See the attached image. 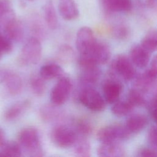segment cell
<instances>
[{
	"mask_svg": "<svg viewBox=\"0 0 157 157\" xmlns=\"http://www.w3.org/2000/svg\"><path fill=\"white\" fill-rule=\"evenodd\" d=\"M156 74H157V55H155L151 62L150 67Z\"/></svg>",
	"mask_w": 157,
	"mask_h": 157,
	"instance_id": "34",
	"label": "cell"
},
{
	"mask_svg": "<svg viewBox=\"0 0 157 157\" xmlns=\"http://www.w3.org/2000/svg\"><path fill=\"white\" fill-rule=\"evenodd\" d=\"M3 55H4L2 54V53L1 52V50H0V59H1V58L3 56Z\"/></svg>",
	"mask_w": 157,
	"mask_h": 157,
	"instance_id": "39",
	"label": "cell"
},
{
	"mask_svg": "<svg viewBox=\"0 0 157 157\" xmlns=\"http://www.w3.org/2000/svg\"><path fill=\"white\" fill-rule=\"evenodd\" d=\"M80 103L88 109L101 112L105 108V101L100 93L91 86H84L78 94Z\"/></svg>",
	"mask_w": 157,
	"mask_h": 157,
	"instance_id": "3",
	"label": "cell"
},
{
	"mask_svg": "<svg viewBox=\"0 0 157 157\" xmlns=\"http://www.w3.org/2000/svg\"><path fill=\"white\" fill-rule=\"evenodd\" d=\"M151 114L154 121L157 124V107L151 109Z\"/></svg>",
	"mask_w": 157,
	"mask_h": 157,
	"instance_id": "38",
	"label": "cell"
},
{
	"mask_svg": "<svg viewBox=\"0 0 157 157\" xmlns=\"http://www.w3.org/2000/svg\"><path fill=\"white\" fill-rule=\"evenodd\" d=\"M77 138L75 130L66 125L57 126L51 132L53 143L62 148H66L74 145Z\"/></svg>",
	"mask_w": 157,
	"mask_h": 157,
	"instance_id": "6",
	"label": "cell"
},
{
	"mask_svg": "<svg viewBox=\"0 0 157 157\" xmlns=\"http://www.w3.org/2000/svg\"><path fill=\"white\" fill-rule=\"evenodd\" d=\"M6 141V134L4 130L0 127V146Z\"/></svg>",
	"mask_w": 157,
	"mask_h": 157,
	"instance_id": "37",
	"label": "cell"
},
{
	"mask_svg": "<svg viewBox=\"0 0 157 157\" xmlns=\"http://www.w3.org/2000/svg\"><path fill=\"white\" fill-rule=\"evenodd\" d=\"M75 131L82 136H86L91 134L92 127L91 124L84 120H78L75 123Z\"/></svg>",
	"mask_w": 157,
	"mask_h": 157,
	"instance_id": "31",
	"label": "cell"
},
{
	"mask_svg": "<svg viewBox=\"0 0 157 157\" xmlns=\"http://www.w3.org/2000/svg\"><path fill=\"white\" fill-rule=\"evenodd\" d=\"M74 151L77 156L89 157L91 155V145L84 137H78L74 144Z\"/></svg>",
	"mask_w": 157,
	"mask_h": 157,
	"instance_id": "24",
	"label": "cell"
},
{
	"mask_svg": "<svg viewBox=\"0 0 157 157\" xmlns=\"http://www.w3.org/2000/svg\"><path fill=\"white\" fill-rule=\"evenodd\" d=\"M44 79L40 75H33L29 80L30 88L33 93L37 96L44 94L46 88V85Z\"/></svg>",
	"mask_w": 157,
	"mask_h": 157,
	"instance_id": "26",
	"label": "cell"
},
{
	"mask_svg": "<svg viewBox=\"0 0 157 157\" xmlns=\"http://www.w3.org/2000/svg\"><path fill=\"white\" fill-rule=\"evenodd\" d=\"M72 88V84L69 77L64 75L58 78L50 92V98L52 104L59 106L64 104L70 96Z\"/></svg>",
	"mask_w": 157,
	"mask_h": 157,
	"instance_id": "4",
	"label": "cell"
},
{
	"mask_svg": "<svg viewBox=\"0 0 157 157\" xmlns=\"http://www.w3.org/2000/svg\"><path fill=\"white\" fill-rule=\"evenodd\" d=\"M146 2L150 8L157 10V0H146Z\"/></svg>",
	"mask_w": 157,
	"mask_h": 157,
	"instance_id": "36",
	"label": "cell"
},
{
	"mask_svg": "<svg viewBox=\"0 0 157 157\" xmlns=\"http://www.w3.org/2000/svg\"><path fill=\"white\" fill-rule=\"evenodd\" d=\"M123 86L121 83L115 80H107L102 88L103 96L105 102L113 104L117 102L122 91Z\"/></svg>",
	"mask_w": 157,
	"mask_h": 157,
	"instance_id": "11",
	"label": "cell"
},
{
	"mask_svg": "<svg viewBox=\"0 0 157 157\" xmlns=\"http://www.w3.org/2000/svg\"><path fill=\"white\" fill-rule=\"evenodd\" d=\"M138 156L143 157L157 156V153L153 150L150 148H142L139 151Z\"/></svg>",
	"mask_w": 157,
	"mask_h": 157,
	"instance_id": "33",
	"label": "cell"
},
{
	"mask_svg": "<svg viewBox=\"0 0 157 157\" xmlns=\"http://www.w3.org/2000/svg\"><path fill=\"white\" fill-rule=\"evenodd\" d=\"M55 105H46L41 107L40 110V117L45 121H50L56 118L58 116V112L54 107Z\"/></svg>",
	"mask_w": 157,
	"mask_h": 157,
	"instance_id": "29",
	"label": "cell"
},
{
	"mask_svg": "<svg viewBox=\"0 0 157 157\" xmlns=\"http://www.w3.org/2000/svg\"><path fill=\"white\" fill-rule=\"evenodd\" d=\"M4 86L11 95L19 94L23 87V82L21 77L13 72H5L2 75V80Z\"/></svg>",
	"mask_w": 157,
	"mask_h": 157,
	"instance_id": "14",
	"label": "cell"
},
{
	"mask_svg": "<svg viewBox=\"0 0 157 157\" xmlns=\"http://www.w3.org/2000/svg\"><path fill=\"white\" fill-rule=\"evenodd\" d=\"M103 9L110 12H128L132 9L131 0H100Z\"/></svg>",
	"mask_w": 157,
	"mask_h": 157,
	"instance_id": "17",
	"label": "cell"
},
{
	"mask_svg": "<svg viewBox=\"0 0 157 157\" xmlns=\"http://www.w3.org/2000/svg\"><path fill=\"white\" fill-rule=\"evenodd\" d=\"M148 120L142 114H134L126 120V127L130 132H139L147 126Z\"/></svg>",
	"mask_w": 157,
	"mask_h": 157,
	"instance_id": "21",
	"label": "cell"
},
{
	"mask_svg": "<svg viewBox=\"0 0 157 157\" xmlns=\"http://www.w3.org/2000/svg\"><path fill=\"white\" fill-rule=\"evenodd\" d=\"M148 140L154 147L157 148V127H151L148 132Z\"/></svg>",
	"mask_w": 157,
	"mask_h": 157,
	"instance_id": "32",
	"label": "cell"
},
{
	"mask_svg": "<svg viewBox=\"0 0 157 157\" xmlns=\"http://www.w3.org/2000/svg\"><path fill=\"white\" fill-rule=\"evenodd\" d=\"M30 102L28 100H25L14 104L6 110L4 113V118L7 121H12L17 119L24 113L29 107Z\"/></svg>",
	"mask_w": 157,
	"mask_h": 157,
	"instance_id": "20",
	"label": "cell"
},
{
	"mask_svg": "<svg viewBox=\"0 0 157 157\" xmlns=\"http://www.w3.org/2000/svg\"><path fill=\"white\" fill-rule=\"evenodd\" d=\"M97 40L96 39L93 31L88 26L80 28L76 36V48L80 54L88 53L94 46Z\"/></svg>",
	"mask_w": 157,
	"mask_h": 157,
	"instance_id": "10",
	"label": "cell"
},
{
	"mask_svg": "<svg viewBox=\"0 0 157 157\" xmlns=\"http://www.w3.org/2000/svg\"><path fill=\"white\" fill-rule=\"evenodd\" d=\"M45 21L50 29H55L58 26V18L52 1H48L43 7Z\"/></svg>",
	"mask_w": 157,
	"mask_h": 157,
	"instance_id": "22",
	"label": "cell"
},
{
	"mask_svg": "<svg viewBox=\"0 0 157 157\" xmlns=\"http://www.w3.org/2000/svg\"><path fill=\"white\" fill-rule=\"evenodd\" d=\"M18 142L28 156L40 157L44 156L38 131L34 128H26L18 134Z\"/></svg>",
	"mask_w": 157,
	"mask_h": 157,
	"instance_id": "1",
	"label": "cell"
},
{
	"mask_svg": "<svg viewBox=\"0 0 157 157\" xmlns=\"http://www.w3.org/2000/svg\"><path fill=\"white\" fill-rule=\"evenodd\" d=\"M140 45L150 53L157 50V30L150 31L142 39Z\"/></svg>",
	"mask_w": 157,
	"mask_h": 157,
	"instance_id": "25",
	"label": "cell"
},
{
	"mask_svg": "<svg viewBox=\"0 0 157 157\" xmlns=\"http://www.w3.org/2000/svg\"><path fill=\"white\" fill-rule=\"evenodd\" d=\"M156 83L157 74L150 68H148L142 74L139 75L136 80V87L141 92L148 90L155 86Z\"/></svg>",
	"mask_w": 157,
	"mask_h": 157,
	"instance_id": "15",
	"label": "cell"
},
{
	"mask_svg": "<svg viewBox=\"0 0 157 157\" xmlns=\"http://www.w3.org/2000/svg\"><path fill=\"white\" fill-rule=\"evenodd\" d=\"M42 55L40 40L36 37H30L22 47L18 57V63L22 66L37 63Z\"/></svg>",
	"mask_w": 157,
	"mask_h": 157,
	"instance_id": "2",
	"label": "cell"
},
{
	"mask_svg": "<svg viewBox=\"0 0 157 157\" xmlns=\"http://www.w3.org/2000/svg\"><path fill=\"white\" fill-rule=\"evenodd\" d=\"M39 75L45 80L59 78L64 75L63 69L59 65L55 63H50L41 66Z\"/></svg>",
	"mask_w": 157,
	"mask_h": 157,
	"instance_id": "19",
	"label": "cell"
},
{
	"mask_svg": "<svg viewBox=\"0 0 157 157\" xmlns=\"http://www.w3.org/2000/svg\"><path fill=\"white\" fill-rule=\"evenodd\" d=\"M157 107V89L155 91L150 101V109Z\"/></svg>",
	"mask_w": 157,
	"mask_h": 157,
	"instance_id": "35",
	"label": "cell"
},
{
	"mask_svg": "<svg viewBox=\"0 0 157 157\" xmlns=\"http://www.w3.org/2000/svg\"><path fill=\"white\" fill-rule=\"evenodd\" d=\"M22 149L18 142L5 141L0 146V156H21Z\"/></svg>",
	"mask_w": 157,
	"mask_h": 157,
	"instance_id": "23",
	"label": "cell"
},
{
	"mask_svg": "<svg viewBox=\"0 0 157 157\" xmlns=\"http://www.w3.org/2000/svg\"><path fill=\"white\" fill-rule=\"evenodd\" d=\"M1 36L7 37L12 42L20 41L24 36V29L22 24L17 18L13 19L7 26Z\"/></svg>",
	"mask_w": 157,
	"mask_h": 157,
	"instance_id": "18",
	"label": "cell"
},
{
	"mask_svg": "<svg viewBox=\"0 0 157 157\" xmlns=\"http://www.w3.org/2000/svg\"><path fill=\"white\" fill-rule=\"evenodd\" d=\"M126 101L133 107L141 105L145 103V99L141 91L137 89H132L129 91Z\"/></svg>",
	"mask_w": 157,
	"mask_h": 157,
	"instance_id": "28",
	"label": "cell"
},
{
	"mask_svg": "<svg viewBox=\"0 0 157 157\" xmlns=\"http://www.w3.org/2000/svg\"><path fill=\"white\" fill-rule=\"evenodd\" d=\"M111 53L109 47L102 42L96 41L91 50L85 54H80L78 59L91 62L96 64H104L108 62Z\"/></svg>",
	"mask_w": 157,
	"mask_h": 157,
	"instance_id": "8",
	"label": "cell"
},
{
	"mask_svg": "<svg viewBox=\"0 0 157 157\" xmlns=\"http://www.w3.org/2000/svg\"><path fill=\"white\" fill-rule=\"evenodd\" d=\"M26 1H33V0H26Z\"/></svg>",
	"mask_w": 157,
	"mask_h": 157,
	"instance_id": "40",
	"label": "cell"
},
{
	"mask_svg": "<svg viewBox=\"0 0 157 157\" xmlns=\"http://www.w3.org/2000/svg\"><path fill=\"white\" fill-rule=\"evenodd\" d=\"M80 68V80L84 86H91L101 76V71L98 64L85 61H78Z\"/></svg>",
	"mask_w": 157,
	"mask_h": 157,
	"instance_id": "9",
	"label": "cell"
},
{
	"mask_svg": "<svg viewBox=\"0 0 157 157\" xmlns=\"http://www.w3.org/2000/svg\"><path fill=\"white\" fill-rule=\"evenodd\" d=\"M130 133L126 126L111 124L100 128L96 136L101 143H112L127 139Z\"/></svg>",
	"mask_w": 157,
	"mask_h": 157,
	"instance_id": "5",
	"label": "cell"
},
{
	"mask_svg": "<svg viewBox=\"0 0 157 157\" xmlns=\"http://www.w3.org/2000/svg\"><path fill=\"white\" fill-rule=\"evenodd\" d=\"M134 107L126 100L123 101H117L113 104L111 110L113 115L118 117L127 115L131 112Z\"/></svg>",
	"mask_w": 157,
	"mask_h": 157,
	"instance_id": "27",
	"label": "cell"
},
{
	"mask_svg": "<svg viewBox=\"0 0 157 157\" xmlns=\"http://www.w3.org/2000/svg\"><path fill=\"white\" fill-rule=\"evenodd\" d=\"M74 50L68 45H64L61 46L58 51V58L61 62L67 63L73 59Z\"/></svg>",
	"mask_w": 157,
	"mask_h": 157,
	"instance_id": "30",
	"label": "cell"
},
{
	"mask_svg": "<svg viewBox=\"0 0 157 157\" xmlns=\"http://www.w3.org/2000/svg\"><path fill=\"white\" fill-rule=\"evenodd\" d=\"M58 9L59 15L65 20H75L79 15V10L74 0H59Z\"/></svg>",
	"mask_w": 157,
	"mask_h": 157,
	"instance_id": "13",
	"label": "cell"
},
{
	"mask_svg": "<svg viewBox=\"0 0 157 157\" xmlns=\"http://www.w3.org/2000/svg\"><path fill=\"white\" fill-rule=\"evenodd\" d=\"M150 53L140 44L134 45L130 50V59L134 65L139 68H145L149 61Z\"/></svg>",
	"mask_w": 157,
	"mask_h": 157,
	"instance_id": "12",
	"label": "cell"
},
{
	"mask_svg": "<svg viewBox=\"0 0 157 157\" xmlns=\"http://www.w3.org/2000/svg\"><path fill=\"white\" fill-rule=\"evenodd\" d=\"M134 66L131 59L124 55H119L112 61L110 70L124 80L129 81L136 76Z\"/></svg>",
	"mask_w": 157,
	"mask_h": 157,
	"instance_id": "7",
	"label": "cell"
},
{
	"mask_svg": "<svg viewBox=\"0 0 157 157\" xmlns=\"http://www.w3.org/2000/svg\"><path fill=\"white\" fill-rule=\"evenodd\" d=\"M97 154L101 157H122L125 155L123 148L116 142L102 143L97 149Z\"/></svg>",
	"mask_w": 157,
	"mask_h": 157,
	"instance_id": "16",
	"label": "cell"
}]
</instances>
